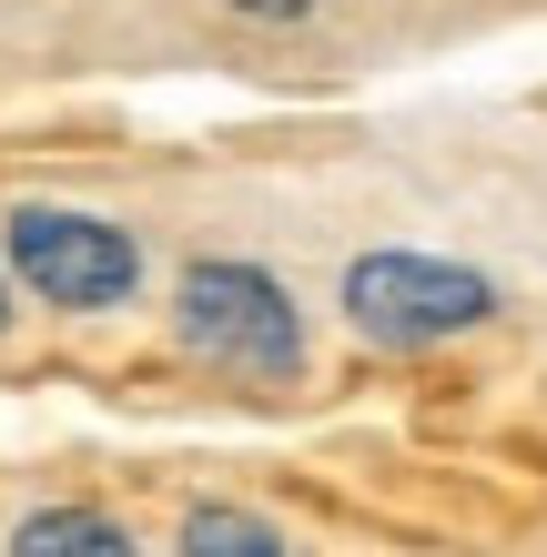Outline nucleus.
Here are the masks:
<instances>
[{
  "label": "nucleus",
  "mask_w": 547,
  "mask_h": 557,
  "mask_svg": "<svg viewBox=\"0 0 547 557\" xmlns=\"http://www.w3.org/2000/svg\"><path fill=\"white\" fill-rule=\"evenodd\" d=\"M173 345L234 385H304L314 366L304 294L253 253H192L173 274Z\"/></svg>",
  "instance_id": "obj_1"
},
{
  "label": "nucleus",
  "mask_w": 547,
  "mask_h": 557,
  "mask_svg": "<svg viewBox=\"0 0 547 557\" xmlns=\"http://www.w3.org/2000/svg\"><path fill=\"white\" fill-rule=\"evenodd\" d=\"M335 314L345 335L375 345V355H426V345H457L497 314V284L457 264V253H415V244H375L335 274Z\"/></svg>",
  "instance_id": "obj_2"
},
{
  "label": "nucleus",
  "mask_w": 547,
  "mask_h": 557,
  "mask_svg": "<svg viewBox=\"0 0 547 557\" xmlns=\"http://www.w3.org/2000/svg\"><path fill=\"white\" fill-rule=\"evenodd\" d=\"M0 264L51 314H122L142 294V234L91 203H11L0 213Z\"/></svg>",
  "instance_id": "obj_3"
},
{
  "label": "nucleus",
  "mask_w": 547,
  "mask_h": 557,
  "mask_svg": "<svg viewBox=\"0 0 547 557\" xmlns=\"http://www.w3.org/2000/svg\"><path fill=\"white\" fill-rule=\"evenodd\" d=\"M11 557H142V537L122 528V517H102V507H30L21 528H11Z\"/></svg>",
  "instance_id": "obj_4"
},
{
  "label": "nucleus",
  "mask_w": 547,
  "mask_h": 557,
  "mask_svg": "<svg viewBox=\"0 0 547 557\" xmlns=\"http://www.w3.org/2000/svg\"><path fill=\"white\" fill-rule=\"evenodd\" d=\"M173 557H304L295 537L274 528V517H253V507H234V497H203L173 528Z\"/></svg>",
  "instance_id": "obj_5"
},
{
  "label": "nucleus",
  "mask_w": 547,
  "mask_h": 557,
  "mask_svg": "<svg viewBox=\"0 0 547 557\" xmlns=\"http://www.w3.org/2000/svg\"><path fill=\"white\" fill-rule=\"evenodd\" d=\"M234 21H264V30H295V21H314L325 0H223Z\"/></svg>",
  "instance_id": "obj_6"
},
{
  "label": "nucleus",
  "mask_w": 547,
  "mask_h": 557,
  "mask_svg": "<svg viewBox=\"0 0 547 557\" xmlns=\"http://www.w3.org/2000/svg\"><path fill=\"white\" fill-rule=\"evenodd\" d=\"M0 335H11V264H0Z\"/></svg>",
  "instance_id": "obj_7"
}]
</instances>
